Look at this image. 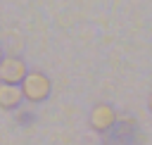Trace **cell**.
<instances>
[{
    "instance_id": "2",
    "label": "cell",
    "mask_w": 152,
    "mask_h": 145,
    "mask_svg": "<svg viewBox=\"0 0 152 145\" xmlns=\"http://www.w3.org/2000/svg\"><path fill=\"white\" fill-rule=\"evenodd\" d=\"M116 124H119V114L107 102H97L88 114V126L93 131H97V133H109Z\"/></svg>"
},
{
    "instance_id": "6",
    "label": "cell",
    "mask_w": 152,
    "mask_h": 145,
    "mask_svg": "<svg viewBox=\"0 0 152 145\" xmlns=\"http://www.w3.org/2000/svg\"><path fill=\"white\" fill-rule=\"evenodd\" d=\"M2 59H5V55H2V50H0V64H2Z\"/></svg>"
},
{
    "instance_id": "4",
    "label": "cell",
    "mask_w": 152,
    "mask_h": 145,
    "mask_svg": "<svg viewBox=\"0 0 152 145\" xmlns=\"http://www.w3.org/2000/svg\"><path fill=\"white\" fill-rule=\"evenodd\" d=\"M21 100H24L21 86H14V83H0V109H17Z\"/></svg>"
},
{
    "instance_id": "3",
    "label": "cell",
    "mask_w": 152,
    "mask_h": 145,
    "mask_svg": "<svg viewBox=\"0 0 152 145\" xmlns=\"http://www.w3.org/2000/svg\"><path fill=\"white\" fill-rule=\"evenodd\" d=\"M28 74V67L21 57H5L2 64H0V83H14V86H21L24 76Z\"/></svg>"
},
{
    "instance_id": "1",
    "label": "cell",
    "mask_w": 152,
    "mask_h": 145,
    "mask_svg": "<svg viewBox=\"0 0 152 145\" xmlns=\"http://www.w3.org/2000/svg\"><path fill=\"white\" fill-rule=\"evenodd\" d=\"M50 90H52V83H50L48 74H43L38 69L28 71L24 76V81H21V93H24V100H28V102H43V100H48Z\"/></svg>"
},
{
    "instance_id": "5",
    "label": "cell",
    "mask_w": 152,
    "mask_h": 145,
    "mask_svg": "<svg viewBox=\"0 0 152 145\" xmlns=\"http://www.w3.org/2000/svg\"><path fill=\"white\" fill-rule=\"evenodd\" d=\"M147 109H150V114H152V93H150V97H147Z\"/></svg>"
}]
</instances>
